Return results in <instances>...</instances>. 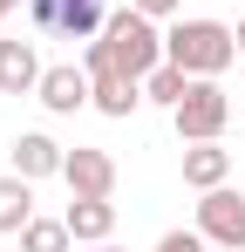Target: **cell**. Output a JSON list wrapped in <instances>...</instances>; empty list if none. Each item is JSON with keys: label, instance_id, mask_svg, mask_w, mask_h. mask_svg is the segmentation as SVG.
Instances as JSON below:
<instances>
[{"label": "cell", "instance_id": "21", "mask_svg": "<svg viewBox=\"0 0 245 252\" xmlns=\"http://www.w3.org/2000/svg\"><path fill=\"white\" fill-rule=\"evenodd\" d=\"M218 252H245V246H218Z\"/></svg>", "mask_w": 245, "mask_h": 252}, {"label": "cell", "instance_id": "11", "mask_svg": "<svg viewBox=\"0 0 245 252\" xmlns=\"http://www.w3.org/2000/svg\"><path fill=\"white\" fill-rule=\"evenodd\" d=\"M61 218H68L75 246H102V239L116 232V205H109V198H75V205L61 211Z\"/></svg>", "mask_w": 245, "mask_h": 252}, {"label": "cell", "instance_id": "8", "mask_svg": "<svg viewBox=\"0 0 245 252\" xmlns=\"http://www.w3.org/2000/svg\"><path fill=\"white\" fill-rule=\"evenodd\" d=\"M34 89H41L34 41H0V95H34Z\"/></svg>", "mask_w": 245, "mask_h": 252}, {"label": "cell", "instance_id": "20", "mask_svg": "<svg viewBox=\"0 0 245 252\" xmlns=\"http://www.w3.org/2000/svg\"><path fill=\"white\" fill-rule=\"evenodd\" d=\"M95 252H116V246H109V239H102V246H95Z\"/></svg>", "mask_w": 245, "mask_h": 252}, {"label": "cell", "instance_id": "15", "mask_svg": "<svg viewBox=\"0 0 245 252\" xmlns=\"http://www.w3.org/2000/svg\"><path fill=\"white\" fill-rule=\"evenodd\" d=\"M68 246H75L68 218H28V232H21V252H68Z\"/></svg>", "mask_w": 245, "mask_h": 252}, {"label": "cell", "instance_id": "5", "mask_svg": "<svg viewBox=\"0 0 245 252\" xmlns=\"http://www.w3.org/2000/svg\"><path fill=\"white\" fill-rule=\"evenodd\" d=\"M198 232L211 246H245V191H232V184L204 191L198 198Z\"/></svg>", "mask_w": 245, "mask_h": 252}, {"label": "cell", "instance_id": "12", "mask_svg": "<svg viewBox=\"0 0 245 252\" xmlns=\"http://www.w3.org/2000/svg\"><path fill=\"white\" fill-rule=\"evenodd\" d=\"M28 218H34V177H0V232H28Z\"/></svg>", "mask_w": 245, "mask_h": 252}, {"label": "cell", "instance_id": "19", "mask_svg": "<svg viewBox=\"0 0 245 252\" xmlns=\"http://www.w3.org/2000/svg\"><path fill=\"white\" fill-rule=\"evenodd\" d=\"M14 7H21V0H0V21H7V14H14Z\"/></svg>", "mask_w": 245, "mask_h": 252}, {"label": "cell", "instance_id": "3", "mask_svg": "<svg viewBox=\"0 0 245 252\" xmlns=\"http://www.w3.org/2000/svg\"><path fill=\"white\" fill-rule=\"evenodd\" d=\"M170 123H177V136H184V143H211L218 129L232 123V95L218 89V75H198V82L184 89V102L170 109Z\"/></svg>", "mask_w": 245, "mask_h": 252}, {"label": "cell", "instance_id": "7", "mask_svg": "<svg viewBox=\"0 0 245 252\" xmlns=\"http://www.w3.org/2000/svg\"><path fill=\"white\" fill-rule=\"evenodd\" d=\"M61 177H68L75 198H109V191H116V157H109V150H68Z\"/></svg>", "mask_w": 245, "mask_h": 252}, {"label": "cell", "instance_id": "18", "mask_svg": "<svg viewBox=\"0 0 245 252\" xmlns=\"http://www.w3.org/2000/svg\"><path fill=\"white\" fill-rule=\"evenodd\" d=\"M232 34H239V62H245V21H239V28H232Z\"/></svg>", "mask_w": 245, "mask_h": 252}, {"label": "cell", "instance_id": "4", "mask_svg": "<svg viewBox=\"0 0 245 252\" xmlns=\"http://www.w3.org/2000/svg\"><path fill=\"white\" fill-rule=\"evenodd\" d=\"M28 21L41 41H89L109 21V0H28Z\"/></svg>", "mask_w": 245, "mask_h": 252}, {"label": "cell", "instance_id": "13", "mask_svg": "<svg viewBox=\"0 0 245 252\" xmlns=\"http://www.w3.org/2000/svg\"><path fill=\"white\" fill-rule=\"evenodd\" d=\"M89 82H95V109L102 116H129L143 102V82H129V75H89Z\"/></svg>", "mask_w": 245, "mask_h": 252}, {"label": "cell", "instance_id": "2", "mask_svg": "<svg viewBox=\"0 0 245 252\" xmlns=\"http://www.w3.org/2000/svg\"><path fill=\"white\" fill-rule=\"evenodd\" d=\"M163 62H177L184 75H225L239 62V34L225 21H177L163 34Z\"/></svg>", "mask_w": 245, "mask_h": 252}, {"label": "cell", "instance_id": "9", "mask_svg": "<svg viewBox=\"0 0 245 252\" xmlns=\"http://www.w3.org/2000/svg\"><path fill=\"white\" fill-rule=\"evenodd\" d=\"M61 164H68V150H61L55 136H41V129L14 136V170H21V177H61Z\"/></svg>", "mask_w": 245, "mask_h": 252}, {"label": "cell", "instance_id": "6", "mask_svg": "<svg viewBox=\"0 0 245 252\" xmlns=\"http://www.w3.org/2000/svg\"><path fill=\"white\" fill-rule=\"evenodd\" d=\"M41 109H55V116H75L82 102H95V82H89V68L75 62H55V68H41Z\"/></svg>", "mask_w": 245, "mask_h": 252}, {"label": "cell", "instance_id": "10", "mask_svg": "<svg viewBox=\"0 0 245 252\" xmlns=\"http://www.w3.org/2000/svg\"><path fill=\"white\" fill-rule=\"evenodd\" d=\"M225 177H232V150H218V136L184 150V184H191V191H218Z\"/></svg>", "mask_w": 245, "mask_h": 252}, {"label": "cell", "instance_id": "17", "mask_svg": "<svg viewBox=\"0 0 245 252\" xmlns=\"http://www.w3.org/2000/svg\"><path fill=\"white\" fill-rule=\"evenodd\" d=\"M136 14H150V21H163V14H177V0H129Z\"/></svg>", "mask_w": 245, "mask_h": 252}, {"label": "cell", "instance_id": "1", "mask_svg": "<svg viewBox=\"0 0 245 252\" xmlns=\"http://www.w3.org/2000/svg\"><path fill=\"white\" fill-rule=\"evenodd\" d=\"M157 62H163V34H157V21L136 14V7L109 14L102 21V41H89V55H82L89 75H129V82H143Z\"/></svg>", "mask_w": 245, "mask_h": 252}, {"label": "cell", "instance_id": "14", "mask_svg": "<svg viewBox=\"0 0 245 252\" xmlns=\"http://www.w3.org/2000/svg\"><path fill=\"white\" fill-rule=\"evenodd\" d=\"M191 82H198V75H184L177 62H157V68L143 75V95H150V102H163V109H177V102H184V89H191Z\"/></svg>", "mask_w": 245, "mask_h": 252}, {"label": "cell", "instance_id": "16", "mask_svg": "<svg viewBox=\"0 0 245 252\" xmlns=\"http://www.w3.org/2000/svg\"><path fill=\"white\" fill-rule=\"evenodd\" d=\"M204 246H211L204 232H163L157 239V252H204Z\"/></svg>", "mask_w": 245, "mask_h": 252}]
</instances>
